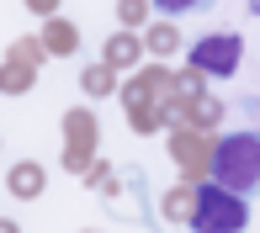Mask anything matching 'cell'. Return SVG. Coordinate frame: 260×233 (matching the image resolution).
Returning <instances> with one entry per match:
<instances>
[{
    "instance_id": "cell-1",
    "label": "cell",
    "mask_w": 260,
    "mask_h": 233,
    "mask_svg": "<svg viewBox=\"0 0 260 233\" xmlns=\"http://www.w3.org/2000/svg\"><path fill=\"white\" fill-rule=\"evenodd\" d=\"M212 180L229 191H255L260 185V133H229L212 154Z\"/></svg>"
},
{
    "instance_id": "cell-2",
    "label": "cell",
    "mask_w": 260,
    "mask_h": 233,
    "mask_svg": "<svg viewBox=\"0 0 260 233\" xmlns=\"http://www.w3.org/2000/svg\"><path fill=\"white\" fill-rule=\"evenodd\" d=\"M250 223V212H244L239 191H229V185H202L197 191V212H191V228L197 233H239Z\"/></svg>"
},
{
    "instance_id": "cell-3",
    "label": "cell",
    "mask_w": 260,
    "mask_h": 233,
    "mask_svg": "<svg viewBox=\"0 0 260 233\" xmlns=\"http://www.w3.org/2000/svg\"><path fill=\"white\" fill-rule=\"evenodd\" d=\"M191 64L202 69V74H229V69L239 64V37H234V32H212V37H202L197 53H191Z\"/></svg>"
},
{
    "instance_id": "cell-4",
    "label": "cell",
    "mask_w": 260,
    "mask_h": 233,
    "mask_svg": "<svg viewBox=\"0 0 260 233\" xmlns=\"http://www.w3.org/2000/svg\"><path fill=\"white\" fill-rule=\"evenodd\" d=\"M159 11H191V6H202V0H154Z\"/></svg>"
},
{
    "instance_id": "cell-5",
    "label": "cell",
    "mask_w": 260,
    "mask_h": 233,
    "mask_svg": "<svg viewBox=\"0 0 260 233\" xmlns=\"http://www.w3.org/2000/svg\"><path fill=\"white\" fill-rule=\"evenodd\" d=\"M0 233H16V228H11V223H0Z\"/></svg>"
}]
</instances>
